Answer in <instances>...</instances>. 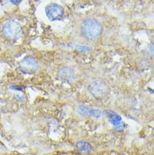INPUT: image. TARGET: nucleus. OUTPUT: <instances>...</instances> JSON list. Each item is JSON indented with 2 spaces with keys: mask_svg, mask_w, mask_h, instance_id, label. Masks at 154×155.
<instances>
[{
  "mask_svg": "<svg viewBox=\"0 0 154 155\" xmlns=\"http://www.w3.org/2000/svg\"><path fill=\"white\" fill-rule=\"evenodd\" d=\"M89 91L91 95L97 100H101L109 93V87L103 80L97 79L93 81L89 86Z\"/></svg>",
  "mask_w": 154,
  "mask_h": 155,
  "instance_id": "nucleus-3",
  "label": "nucleus"
},
{
  "mask_svg": "<svg viewBox=\"0 0 154 155\" xmlns=\"http://www.w3.org/2000/svg\"><path fill=\"white\" fill-rule=\"evenodd\" d=\"M103 31L101 24L95 19L89 18L83 21L81 25V33L89 41H95L100 37Z\"/></svg>",
  "mask_w": 154,
  "mask_h": 155,
  "instance_id": "nucleus-1",
  "label": "nucleus"
},
{
  "mask_svg": "<svg viewBox=\"0 0 154 155\" xmlns=\"http://www.w3.org/2000/svg\"><path fill=\"white\" fill-rule=\"evenodd\" d=\"M58 76L62 82H65V83L71 84L75 81V75H74L73 69L68 67H63L59 70Z\"/></svg>",
  "mask_w": 154,
  "mask_h": 155,
  "instance_id": "nucleus-6",
  "label": "nucleus"
},
{
  "mask_svg": "<svg viewBox=\"0 0 154 155\" xmlns=\"http://www.w3.org/2000/svg\"><path fill=\"white\" fill-rule=\"evenodd\" d=\"M9 1H10L13 4H19L22 0H9Z\"/></svg>",
  "mask_w": 154,
  "mask_h": 155,
  "instance_id": "nucleus-9",
  "label": "nucleus"
},
{
  "mask_svg": "<svg viewBox=\"0 0 154 155\" xmlns=\"http://www.w3.org/2000/svg\"><path fill=\"white\" fill-rule=\"evenodd\" d=\"M78 113L81 114L82 116H93L94 118H100L101 116V111L97 109L90 108L86 105H80L78 106Z\"/></svg>",
  "mask_w": 154,
  "mask_h": 155,
  "instance_id": "nucleus-7",
  "label": "nucleus"
},
{
  "mask_svg": "<svg viewBox=\"0 0 154 155\" xmlns=\"http://www.w3.org/2000/svg\"><path fill=\"white\" fill-rule=\"evenodd\" d=\"M149 49H150L151 54L153 55V51H153V45H152V44H151L150 46H149Z\"/></svg>",
  "mask_w": 154,
  "mask_h": 155,
  "instance_id": "nucleus-10",
  "label": "nucleus"
},
{
  "mask_svg": "<svg viewBox=\"0 0 154 155\" xmlns=\"http://www.w3.org/2000/svg\"><path fill=\"white\" fill-rule=\"evenodd\" d=\"M2 32L7 40L10 41H15L21 36L22 29L18 22L15 20H9L4 24Z\"/></svg>",
  "mask_w": 154,
  "mask_h": 155,
  "instance_id": "nucleus-2",
  "label": "nucleus"
},
{
  "mask_svg": "<svg viewBox=\"0 0 154 155\" xmlns=\"http://www.w3.org/2000/svg\"><path fill=\"white\" fill-rule=\"evenodd\" d=\"M19 69L25 74H34L38 68V64L35 58L32 57H25L19 63Z\"/></svg>",
  "mask_w": 154,
  "mask_h": 155,
  "instance_id": "nucleus-4",
  "label": "nucleus"
},
{
  "mask_svg": "<svg viewBox=\"0 0 154 155\" xmlns=\"http://www.w3.org/2000/svg\"><path fill=\"white\" fill-rule=\"evenodd\" d=\"M64 14V9L57 4H51L46 7V15L51 21L59 20L62 19Z\"/></svg>",
  "mask_w": 154,
  "mask_h": 155,
  "instance_id": "nucleus-5",
  "label": "nucleus"
},
{
  "mask_svg": "<svg viewBox=\"0 0 154 155\" xmlns=\"http://www.w3.org/2000/svg\"><path fill=\"white\" fill-rule=\"evenodd\" d=\"M76 147L82 153H90V152L93 150V147L91 146V144L87 143V142H84V141H79L77 142V144H76Z\"/></svg>",
  "mask_w": 154,
  "mask_h": 155,
  "instance_id": "nucleus-8",
  "label": "nucleus"
}]
</instances>
